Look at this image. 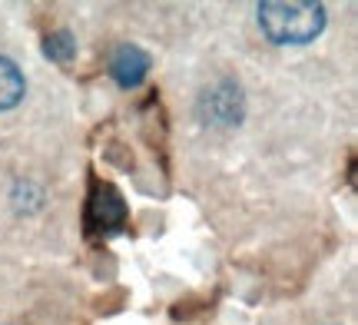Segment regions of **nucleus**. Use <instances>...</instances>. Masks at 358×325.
<instances>
[{"mask_svg":"<svg viewBox=\"0 0 358 325\" xmlns=\"http://www.w3.org/2000/svg\"><path fill=\"white\" fill-rule=\"evenodd\" d=\"M77 53V40L70 37V34H53V37H47V57H53V60H70Z\"/></svg>","mask_w":358,"mask_h":325,"instance_id":"nucleus-6","label":"nucleus"},{"mask_svg":"<svg viewBox=\"0 0 358 325\" xmlns=\"http://www.w3.org/2000/svg\"><path fill=\"white\" fill-rule=\"evenodd\" d=\"M110 73H113V80L120 87H140L143 80H146V73H150V57H146L140 47L127 43V47H120V50L113 53Z\"/></svg>","mask_w":358,"mask_h":325,"instance_id":"nucleus-2","label":"nucleus"},{"mask_svg":"<svg viewBox=\"0 0 358 325\" xmlns=\"http://www.w3.org/2000/svg\"><path fill=\"white\" fill-rule=\"evenodd\" d=\"M24 100V73L13 60L0 57V110H13Z\"/></svg>","mask_w":358,"mask_h":325,"instance_id":"nucleus-5","label":"nucleus"},{"mask_svg":"<svg viewBox=\"0 0 358 325\" xmlns=\"http://www.w3.org/2000/svg\"><path fill=\"white\" fill-rule=\"evenodd\" d=\"M259 24L266 30V37L275 43H308L322 34L325 10L322 3L268 0V3H259Z\"/></svg>","mask_w":358,"mask_h":325,"instance_id":"nucleus-1","label":"nucleus"},{"mask_svg":"<svg viewBox=\"0 0 358 325\" xmlns=\"http://www.w3.org/2000/svg\"><path fill=\"white\" fill-rule=\"evenodd\" d=\"M203 106L209 110V117L216 120V123H236L239 113H243V100H239V90L229 87V83H222L219 90H213L209 96L203 100Z\"/></svg>","mask_w":358,"mask_h":325,"instance_id":"nucleus-4","label":"nucleus"},{"mask_svg":"<svg viewBox=\"0 0 358 325\" xmlns=\"http://www.w3.org/2000/svg\"><path fill=\"white\" fill-rule=\"evenodd\" d=\"M123 219H127L123 199H120L113 189H100L96 199H93V206H90V222H93L96 229H116Z\"/></svg>","mask_w":358,"mask_h":325,"instance_id":"nucleus-3","label":"nucleus"}]
</instances>
